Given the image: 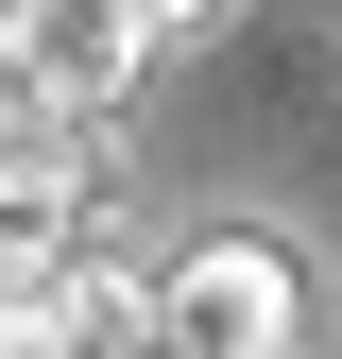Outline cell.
I'll return each mask as SVG.
<instances>
[{"instance_id": "3", "label": "cell", "mask_w": 342, "mask_h": 359, "mask_svg": "<svg viewBox=\"0 0 342 359\" xmlns=\"http://www.w3.org/2000/svg\"><path fill=\"white\" fill-rule=\"evenodd\" d=\"M86 205H103V137H86V120H18V137H0V274H34V257H103Z\"/></svg>"}, {"instance_id": "6", "label": "cell", "mask_w": 342, "mask_h": 359, "mask_svg": "<svg viewBox=\"0 0 342 359\" xmlns=\"http://www.w3.org/2000/svg\"><path fill=\"white\" fill-rule=\"evenodd\" d=\"M120 18H137V34H189V18H223V0H120Z\"/></svg>"}, {"instance_id": "1", "label": "cell", "mask_w": 342, "mask_h": 359, "mask_svg": "<svg viewBox=\"0 0 342 359\" xmlns=\"http://www.w3.org/2000/svg\"><path fill=\"white\" fill-rule=\"evenodd\" d=\"M137 308H154L171 359H291L308 342V274H291V240H256V222H205Z\"/></svg>"}, {"instance_id": "5", "label": "cell", "mask_w": 342, "mask_h": 359, "mask_svg": "<svg viewBox=\"0 0 342 359\" xmlns=\"http://www.w3.org/2000/svg\"><path fill=\"white\" fill-rule=\"evenodd\" d=\"M18 120H34V86H18V18H0V137H18Z\"/></svg>"}, {"instance_id": "2", "label": "cell", "mask_w": 342, "mask_h": 359, "mask_svg": "<svg viewBox=\"0 0 342 359\" xmlns=\"http://www.w3.org/2000/svg\"><path fill=\"white\" fill-rule=\"evenodd\" d=\"M0 18H18L34 120H86V137H103V103H137V69H154V34L120 18V0H0Z\"/></svg>"}, {"instance_id": "4", "label": "cell", "mask_w": 342, "mask_h": 359, "mask_svg": "<svg viewBox=\"0 0 342 359\" xmlns=\"http://www.w3.org/2000/svg\"><path fill=\"white\" fill-rule=\"evenodd\" d=\"M120 291H137L120 257H34V274H0V359H86Z\"/></svg>"}]
</instances>
